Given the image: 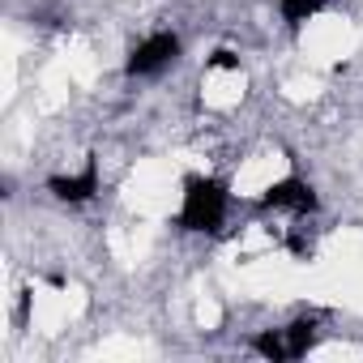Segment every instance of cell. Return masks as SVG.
<instances>
[{
    "label": "cell",
    "instance_id": "obj_1",
    "mask_svg": "<svg viewBox=\"0 0 363 363\" xmlns=\"http://www.w3.org/2000/svg\"><path fill=\"white\" fill-rule=\"evenodd\" d=\"M223 218H227V189L210 175H193L184 184V197H179L175 223L184 231H218Z\"/></svg>",
    "mask_w": 363,
    "mask_h": 363
},
{
    "label": "cell",
    "instance_id": "obj_2",
    "mask_svg": "<svg viewBox=\"0 0 363 363\" xmlns=\"http://www.w3.org/2000/svg\"><path fill=\"white\" fill-rule=\"evenodd\" d=\"M265 359L282 363V359H303L312 346H316V320H295L286 329H274V333H261L252 342Z\"/></svg>",
    "mask_w": 363,
    "mask_h": 363
},
{
    "label": "cell",
    "instance_id": "obj_3",
    "mask_svg": "<svg viewBox=\"0 0 363 363\" xmlns=\"http://www.w3.org/2000/svg\"><path fill=\"white\" fill-rule=\"evenodd\" d=\"M175 56H179V39L167 35V30H158V35L141 39V43L128 52V77H154V73H162Z\"/></svg>",
    "mask_w": 363,
    "mask_h": 363
},
{
    "label": "cell",
    "instance_id": "obj_4",
    "mask_svg": "<svg viewBox=\"0 0 363 363\" xmlns=\"http://www.w3.org/2000/svg\"><path fill=\"white\" fill-rule=\"evenodd\" d=\"M261 206H265V210H295V214H312V210H316V193L303 184V179H278L274 189H265Z\"/></svg>",
    "mask_w": 363,
    "mask_h": 363
},
{
    "label": "cell",
    "instance_id": "obj_5",
    "mask_svg": "<svg viewBox=\"0 0 363 363\" xmlns=\"http://www.w3.org/2000/svg\"><path fill=\"white\" fill-rule=\"evenodd\" d=\"M48 189H52L60 201H90V197L99 193V167H94V158H90L77 175H52Z\"/></svg>",
    "mask_w": 363,
    "mask_h": 363
},
{
    "label": "cell",
    "instance_id": "obj_6",
    "mask_svg": "<svg viewBox=\"0 0 363 363\" xmlns=\"http://www.w3.org/2000/svg\"><path fill=\"white\" fill-rule=\"evenodd\" d=\"M325 5H329V0H282L278 9H282V18H286L291 26H303V22H312Z\"/></svg>",
    "mask_w": 363,
    "mask_h": 363
},
{
    "label": "cell",
    "instance_id": "obj_7",
    "mask_svg": "<svg viewBox=\"0 0 363 363\" xmlns=\"http://www.w3.org/2000/svg\"><path fill=\"white\" fill-rule=\"evenodd\" d=\"M206 69H240V60H235L231 52H214V56L206 60Z\"/></svg>",
    "mask_w": 363,
    "mask_h": 363
}]
</instances>
